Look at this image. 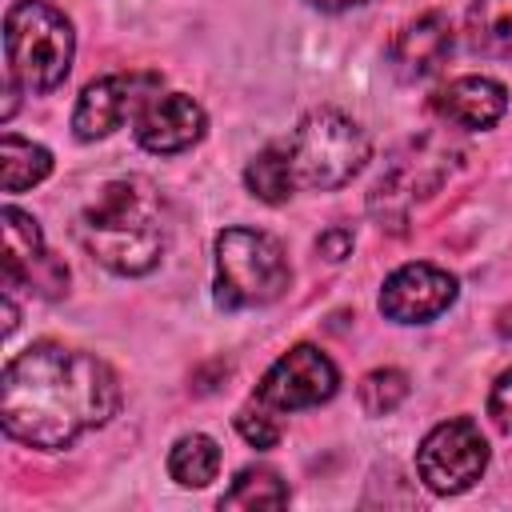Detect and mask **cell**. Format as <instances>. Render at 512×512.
I'll return each mask as SVG.
<instances>
[{"mask_svg": "<svg viewBox=\"0 0 512 512\" xmlns=\"http://www.w3.org/2000/svg\"><path fill=\"white\" fill-rule=\"evenodd\" d=\"M120 384L92 352L40 340L8 360L0 380V424L28 448H68L112 420Z\"/></svg>", "mask_w": 512, "mask_h": 512, "instance_id": "1", "label": "cell"}, {"mask_svg": "<svg viewBox=\"0 0 512 512\" xmlns=\"http://www.w3.org/2000/svg\"><path fill=\"white\" fill-rule=\"evenodd\" d=\"M416 468L436 496L468 492L488 468V440L468 416H452L424 436L416 452Z\"/></svg>", "mask_w": 512, "mask_h": 512, "instance_id": "6", "label": "cell"}, {"mask_svg": "<svg viewBox=\"0 0 512 512\" xmlns=\"http://www.w3.org/2000/svg\"><path fill=\"white\" fill-rule=\"evenodd\" d=\"M488 412H492V420H496L504 432H512V368H508V372H500V380L492 384Z\"/></svg>", "mask_w": 512, "mask_h": 512, "instance_id": "22", "label": "cell"}, {"mask_svg": "<svg viewBox=\"0 0 512 512\" xmlns=\"http://www.w3.org/2000/svg\"><path fill=\"white\" fill-rule=\"evenodd\" d=\"M160 96V76L156 72H112L92 80L76 108H72V132L76 140H104L116 132L128 116H140L152 100Z\"/></svg>", "mask_w": 512, "mask_h": 512, "instance_id": "7", "label": "cell"}, {"mask_svg": "<svg viewBox=\"0 0 512 512\" xmlns=\"http://www.w3.org/2000/svg\"><path fill=\"white\" fill-rule=\"evenodd\" d=\"M444 160H448V152H428V140L412 144V152H408V156H396V164L376 180V188H372V208H376V212L384 208V216L404 220L408 204H412L416 196H428V192L444 180V172H448Z\"/></svg>", "mask_w": 512, "mask_h": 512, "instance_id": "12", "label": "cell"}, {"mask_svg": "<svg viewBox=\"0 0 512 512\" xmlns=\"http://www.w3.org/2000/svg\"><path fill=\"white\" fill-rule=\"evenodd\" d=\"M0 220H4V292L28 284L40 296H60V288L68 284V268L44 248L40 224L12 204L0 212Z\"/></svg>", "mask_w": 512, "mask_h": 512, "instance_id": "9", "label": "cell"}, {"mask_svg": "<svg viewBox=\"0 0 512 512\" xmlns=\"http://www.w3.org/2000/svg\"><path fill=\"white\" fill-rule=\"evenodd\" d=\"M312 8H324V12H340V8H356V4H364V0H308Z\"/></svg>", "mask_w": 512, "mask_h": 512, "instance_id": "24", "label": "cell"}, {"mask_svg": "<svg viewBox=\"0 0 512 512\" xmlns=\"http://www.w3.org/2000/svg\"><path fill=\"white\" fill-rule=\"evenodd\" d=\"M204 124H208L204 108L192 96L168 92V96H156L136 116V140H140V148H148L156 156H172V152L192 148L204 136Z\"/></svg>", "mask_w": 512, "mask_h": 512, "instance_id": "11", "label": "cell"}, {"mask_svg": "<svg viewBox=\"0 0 512 512\" xmlns=\"http://www.w3.org/2000/svg\"><path fill=\"white\" fill-rule=\"evenodd\" d=\"M340 372L336 364L312 348V344H296L288 348L256 384V400L272 412H296V408H312L336 396Z\"/></svg>", "mask_w": 512, "mask_h": 512, "instance_id": "8", "label": "cell"}, {"mask_svg": "<svg viewBox=\"0 0 512 512\" xmlns=\"http://www.w3.org/2000/svg\"><path fill=\"white\" fill-rule=\"evenodd\" d=\"M220 472V448L212 436L204 432H192V436H180L168 452V476L184 488H204L212 484Z\"/></svg>", "mask_w": 512, "mask_h": 512, "instance_id": "17", "label": "cell"}, {"mask_svg": "<svg viewBox=\"0 0 512 512\" xmlns=\"http://www.w3.org/2000/svg\"><path fill=\"white\" fill-rule=\"evenodd\" d=\"M456 300V276L436 264H404L380 288V312L396 324H424Z\"/></svg>", "mask_w": 512, "mask_h": 512, "instance_id": "10", "label": "cell"}, {"mask_svg": "<svg viewBox=\"0 0 512 512\" xmlns=\"http://www.w3.org/2000/svg\"><path fill=\"white\" fill-rule=\"evenodd\" d=\"M508 108V88L488 76H456L432 96V112L452 128H492Z\"/></svg>", "mask_w": 512, "mask_h": 512, "instance_id": "13", "label": "cell"}, {"mask_svg": "<svg viewBox=\"0 0 512 512\" xmlns=\"http://www.w3.org/2000/svg\"><path fill=\"white\" fill-rule=\"evenodd\" d=\"M292 268L276 236L256 228H224L216 236V304L260 308L288 292Z\"/></svg>", "mask_w": 512, "mask_h": 512, "instance_id": "5", "label": "cell"}, {"mask_svg": "<svg viewBox=\"0 0 512 512\" xmlns=\"http://www.w3.org/2000/svg\"><path fill=\"white\" fill-rule=\"evenodd\" d=\"M452 52V24L444 12H424L392 40V68L400 80H424Z\"/></svg>", "mask_w": 512, "mask_h": 512, "instance_id": "14", "label": "cell"}, {"mask_svg": "<svg viewBox=\"0 0 512 512\" xmlns=\"http://www.w3.org/2000/svg\"><path fill=\"white\" fill-rule=\"evenodd\" d=\"M76 236L88 256L112 268L116 276L152 272L164 252V216L156 188L140 176L104 184L100 196L80 212Z\"/></svg>", "mask_w": 512, "mask_h": 512, "instance_id": "2", "label": "cell"}, {"mask_svg": "<svg viewBox=\"0 0 512 512\" xmlns=\"http://www.w3.org/2000/svg\"><path fill=\"white\" fill-rule=\"evenodd\" d=\"M236 428H240V436H244L252 448H272V444H280V420H276V412L264 408L256 396L236 412Z\"/></svg>", "mask_w": 512, "mask_h": 512, "instance_id": "21", "label": "cell"}, {"mask_svg": "<svg viewBox=\"0 0 512 512\" xmlns=\"http://www.w3.org/2000/svg\"><path fill=\"white\" fill-rule=\"evenodd\" d=\"M316 248H320V256H328V260H344L348 252H352V232L348 228H328L320 240H316Z\"/></svg>", "mask_w": 512, "mask_h": 512, "instance_id": "23", "label": "cell"}, {"mask_svg": "<svg viewBox=\"0 0 512 512\" xmlns=\"http://www.w3.org/2000/svg\"><path fill=\"white\" fill-rule=\"evenodd\" d=\"M8 80L24 92H52L64 84L76 52L72 24L48 0H16L4 16Z\"/></svg>", "mask_w": 512, "mask_h": 512, "instance_id": "3", "label": "cell"}, {"mask_svg": "<svg viewBox=\"0 0 512 512\" xmlns=\"http://www.w3.org/2000/svg\"><path fill=\"white\" fill-rule=\"evenodd\" d=\"M284 156H288L292 188L332 192V188H344L364 168V160H368V136L344 112L316 108L284 140Z\"/></svg>", "mask_w": 512, "mask_h": 512, "instance_id": "4", "label": "cell"}, {"mask_svg": "<svg viewBox=\"0 0 512 512\" xmlns=\"http://www.w3.org/2000/svg\"><path fill=\"white\" fill-rule=\"evenodd\" d=\"M408 396V376L400 368H376L360 380V404L368 416H388L404 404Z\"/></svg>", "mask_w": 512, "mask_h": 512, "instance_id": "20", "label": "cell"}, {"mask_svg": "<svg viewBox=\"0 0 512 512\" xmlns=\"http://www.w3.org/2000/svg\"><path fill=\"white\" fill-rule=\"evenodd\" d=\"M52 172V152L44 144L20 140L12 132L0 136V184L4 192H24L32 184H40Z\"/></svg>", "mask_w": 512, "mask_h": 512, "instance_id": "16", "label": "cell"}, {"mask_svg": "<svg viewBox=\"0 0 512 512\" xmlns=\"http://www.w3.org/2000/svg\"><path fill=\"white\" fill-rule=\"evenodd\" d=\"M244 184L256 200L264 204H284L292 196V172H288V156H284V140L260 148L248 168H244Z\"/></svg>", "mask_w": 512, "mask_h": 512, "instance_id": "18", "label": "cell"}, {"mask_svg": "<svg viewBox=\"0 0 512 512\" xmlns=\"http://www.w3.org/2000/svg\"><path fill=\"white\" fill-rule=\"evenodd\" d=\"M468 48L480 56H512V0H472L468 4Z\"/></svg>", "mask_w": 512, "mask_h": 512, "instance_id": "15", "label": "cell"}, {"mask_svg": "<svg viewBox=\"0 0 512 512\" xmlns=\"http://www.w3.org/2000/svg\"><path fill=\"white\" fill-rule=\"evenodd\" d=\"M288 488L272 468H244L220 496V508H284Z\"/></svg>", "mask_w": 512, "mask_h": 512, "instance_id": "19", "label": "cell"}]
</instances>
